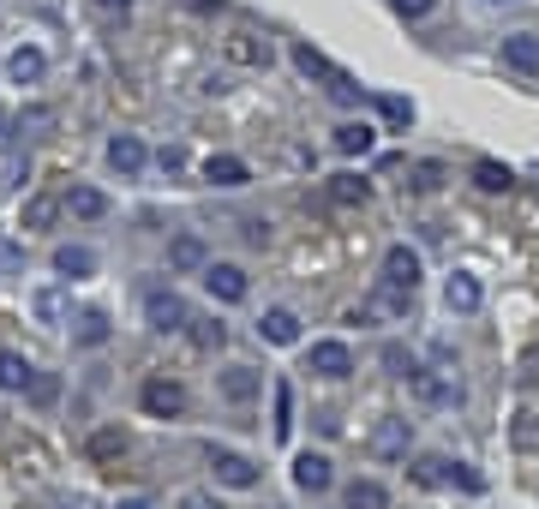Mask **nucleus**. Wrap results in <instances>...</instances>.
<instances>
[{"instance_id":"6","label":"nucleus","mask_w":539,"mask_h":509,"mask_svg":"<svg viewBox=\"0 0 539 509\" xmlns=\"http://www.w3.org/2000/svg\"><path fill=\"white\" fill-rule=\"evenodd\" d=\"M306 372H312V378L342 384V378L354 372V348H348V342H336V336H324V342H312V348H306Z\"/></svg>"},{"instance_id":"21","label":"nucleus","mask_w":539,"mask_h":509,"mask_svg":"<svg viewBox=\"0 0 539 509\" xmlns=\"http://www.w3.org/2000/svg\"><path fill=\"white\" fill-rule=\"evenodd\" d=\"M168 264H174L180 276H192V270H204V264H210V252H204V240H198V234H174V240H168Z\"/></svg>"},{"instance_id":"40","label":"nucleus","mask_w":539,"mask_h":509,"mask_svg":"<svg viewBox=\"0 0 539 509\" xmlns=\"http://www.w3.org/2000/svg\"><path fill=\"white\" fill-rule=\"evenodd\" d=\"M390 12H396V18H408V24H420V18H432V12H438V0H390Z\"/></svg>"},{"instance_id":"5","label":"nucleus","mask_w":539,"mask_h":509,"mask_svg":"<svg viewBox=\"0 0 539 509\" xmlns=\"http://www.w3.org/2000/svg\"><path fill=\"white\" fill-rule=\"evenodd\" d=\"M198 276H204V294H210L216 306H240V300L252 294V282H246V270H240V264H216V258H210Z\"/></svg>"},{"instance_id":"34","label":"nucleus","mask_w":539,"mask_h":509,"mask_svg":"<svg viewBox=\"0 0 539 509\" xmlns=\"http://www.w3.org/2000/svg\"><path fill=\"white\" fill-rule=\"evenodd\" d=\"M48 126H54V108H24V114H18V132H24V138H42Z\"/></svg>"},{"instance_id":"12","label":"nucleus","mask_w":539,"mask_h":509,"mask_svg":"<svg viewBox=\"0 0 539 509\" xmlns=\"http://www.w3.org/2000/svg\"><path fill=\"white\" fill-rule=\"evenodd\" d=\"M294 486H300L306 498H324V492L336 486V468H330V456H318V450H300V456H294Z\"/></svg>"},{"instance_id":"10","label":"nucleus","mask_w":539,"mask_h":509,"mask_svg":"<svg viewBox=\"0 0 539 509\" xmlns=\"http://www.w3.org/2000/svg\"><path fill=\"white\" fill-rule=\"evenodd\" d=\"M216 390H222L228 408H252V402L264 396V372H252V366H228V372H216Z\"/></svg>"},{"instance_id":"20","label":"nucleus","mask_w":539,"mask_h":509,"mask_svg":"<svg viewBox=\"0 0 539 509\" xmlns=\"http://www.w3.org/2000/svg\"><path fill=\"white\" fill-rule=\"evenodd\" d=\"M330 144H336V150H342V156H366V150H372V144H378V126H372V120H342V126H336V138H330Z\"/></svg>"},{"instance_id":"14","label":"nucleus","mask_w":539,"mask_h":509,"mask_svg":"<svg viewBox=\"0 0 539 509\" xmlns=\"http://www.w3.org/2000/svg\"><path fill=\"white\" fill-rule=\"evenodd\" d=\"M42 72H48V54L36 42H18L6 54V84H42Z\"/></svg>"},{"instance_id":"45","label":"nucleus","mask_w":539,"mask_h":509,"mask_svg":"<svg viewBox=\"0 0 539 509\" xmlns=\"http://www.w3.org/2000/svg\"><path fill=\"white\" fill-rule=\"evenodd\" d=\"M18 258H24V252H18V246H12V240H0V270H12V264H18Z\"/></svg>"},{"instance_id":"23","label":"nucleus","mask_w":539,"mask_h":509,"mask_svg":"<svg viewBox=\"0 0 539 509\" xmlns=\"http://www.w3.org/2000/svg\"><path fill=\"white\" fill-rule=\"evenodd\" d=\"M36 384V366L24 360V354H12V348H0V390L6 396H24Z\"/></svg>"},{"instance_id":"44","label":"nucleus","mask_w":539,"mask_h":509,"mask_svg":"<svg viewBox=\"0 0 539 509\" xmlns=\"http://www.w3.org/2000/svg\"><path fill=\"white\" fill-rule=\"evenodd\" d=\"M246 240L252 246H270V222H246Z\"/></svg>"},{"instance_id":"41","label":"nucleus","mask_w":539,"mask_h":509,"mask_svg":"<svg viewBox=\"0 0 539 509\" xmlns=\"http://www.w3.org/2000/svg\"><path fill=\"white\" fill-rule=\"evenodd\" d=\"M444 186V168L438 162H420V174H414V192H438Z\"/></svg>"},{"instance_id":"3","label":"nucleus","mask_w":539,"mask_h":509,"mask_svg":"<svg viewBox=\"0 0 539 509\" xmlns=\"http://www.w3.org/2000/svg\"><path fill=\"white\" fill-rule=\"evenodd\" d=\"M138 402H144L150 420H180L186 414V384L180 378H144L138 384Z\"/></svg>"},{"instance_id":"2","label":"nucleus","mask_w":539,"mask_h":509,"mask_svg":"<svg viewBox=\"0 0 539 509\" xmlns=\"http://www.w3.org/2000/svg\"><path fill=\"white\" fill-rule=\"evenodd\" d=\"M144 324H150L156 336H186L192 306H186L174 288H150V294H144Z\"/></svg>"},{"instance_id":"4","label":"nucleus","mask_w":539,"mask_h":509,"mask_svg":"<svg viewBox=\"0 0 539 509\" xmlns=\"http://www.w3.org/2000/svg\"><path fill=\"white\" fill-rule=\"evenodd\" d=\"M204 462H210L216 486H234V492H252V486H258V462H252V456H240V450L210 444V450H204Z\"/></svg>"},{"instance_id":"19","label":"nucleus","mask_w":539,"mask_h":509,"mask_svg":"<svg viewBox=\"0 0 539 509\" xmlns=\"http://www.w3.org/2000/svg\"><path fill=\"white\" fill-rule=\"evenodd\" d=\"M54 276L90 282V276H96V252H90V246H54Z\"/></svg>"},{"instance_id":"32","label":"nucleus","mask_w":539,"mask_h":509,"mask_svg":"<svg viewBox=\"0 0 539 509\" xmlns=\"http://www.w3.org/2000/svg\"><path fill=\"white\" fill-rule=\"evenodd\" d=\"M324 90H330V102H342V108H360V102H366V90H360V84H354L348 72H336V78H330Z\"/></svg>"},{"instance_id":"39","label":"nucleus","mask_w":539,"mask_h":509,"mask_svg":"<svg viewBox=\"0 0 539 509\" xmlns=\"http://www.w3.org/2000/svg\"><path fill=\"white\" fill-rule=\"evenodd\" d=\"M450 486H462L468 498H480V492H486V480H480V474H474L468 462H450Z\"/></svg>"},{"instance_id":"30","label":"nucleus","mask_w":539,"mask_h":509,"mask_svg":"<svg viewBox=\"0 0 539 509\" xmlns=\"http://www.w3.org/2000/svg\"><path fill=\"white\" fill-rule=\"evenodd\" d=\"M186 336H192V348L216 354V348L228 342V324H222V318H192V324H186Z\"/></svg>"},{"instance_id":"29","label":"nucleus","mask_w":539,"mask_h":509,"mask_svg":"<svg viewBox=\"0 0 539 509\" xmlns=\"http://www.w3.org/2000/svg\"><path fill=\"white\" fill-rule=\"evenodd\" d=\"M474 186H480V192H510V186H516V174H510L504 162L480 156V162H474Z\"/></svg>"},{"instance_id":"8","label":"nucleus","mask_w":539,"mask_h":509,"mask_svg":"<svg viewBox=\"0 0 539 509\" xmlns=\"http://www.w3.org/2000/svg\"><path fill=\"white\" fill-rule=\"evenodd\" d=\"M378 282H384L390 294H420V252H414V246H390Z\"/></svg>"},{"instance_id":"43","label":"nucleus","mask_w":539,"mask_h":509,"mask_svg":"<svg viewBox=\"0 0 539 509\" xmlns=\"http://www.w3.org/2000/svg\"><path fill=\"white\" fill-rule=\"evenodd\" d=\"M180 509H222V504H216L210 492H186V498H180Z\"/></svg>"},{"instance_id":"48","label":"nucleus","mask_w":539,"mask_h":509,"mask_svg":"<svg viewBox=\"0 0 539 509\" xmlns=\"http://www.w3.org/2000/svg\"><path fill=\"white\" fill-rule=\"evenodd\" d=\"M54 509H84V504H78V498H72V504H54Z\"/></svg>"},{"instance_id":"1","label":"nucleus","mask_w":539,"mask_h":509,"mask_svg":"<svg viewBox=\"0 0 539 509\" xmlns=\"http://www.w3.org/2000/svg\"><path fill=\"white\" fill-rule=\"evenodd\" d=\"M408 390H414V402H420V408H462V402H468L462 378H456V372H444V366H420V372L408 378Z\"/></svg>"},{"instance_id":"9","label":"nucleus","mask_w":539,"mask_h":509,"mask_svg":"<svg viewBox=\"0 0 539 509\" xmlns=\"http://www.w3.org/2000/svg\"><path fill=\"white\" fill-rule=\"evenodd\" d=\"M108 168H114L120 180H138V174L150 168V150H144V138H138V132H114V138H108Z\"/></svg>"},{"instance_id":"33","label":"nucleus","mask_w":539,"mask_h":509,"mask_svg":"<svg viewBox=\"0 0 539 509\" xmlns=\"http://www.w3.org/2000/svg\"><path fill=\"white\" fill-rule=\"evenodd\" d=\"M30 306H36V318H42V324H66V300H60L54 288H42Z\"/></svg>"},{"instance_id":"42","label":"nucleus","mask_w":539,"mask_h":509,"mask_svg":"<svg viewBox=\"0 0 539 509\" xmlns=\"http://www.w3.org/2000/svg\"><path fill=\"white\" fill-rule=\"evenodd\" d=\"M24 396H30V402H36V408H48V402H54V396H60V384H54V378H36V384H30V390H24Z\"/></svg>"},{"instance_id":"31","label":"nucleus","mask_w":539,"mask_h":509,"mask_svg":"<svg viewBox=\"0 0 539 509\" xmlns=\"http://www.w3.org/2000/svg\"><path fill=\"white\" fill-rule=\"evenodd\" d=\"M378 114H384V126H396V132L414 126V102H408V96H378Z\"/></svg>"},{"instance_id":"47","label":"nucleus","mask_w":539,"mask_h":509,"mask_svg":"<svg viewBox=\"0 0 539 509\" xmlns=\"http://www.w3.org/2000/svg\"><path fill=\"white\" fill-rule=\"evenodd\" d=\"M96 6H108V12H126V6H132V0H96Z\"/></svg>"},{"instance_id":"38","label":"nucleus","mask_w":539,"mask_h":509,"mask_svg":"<svg viewBox=\"0 0 539 509\" xmlns=\"http://www.w3.org/2000/svg\"><path fill=\"white\" fill-rule=\"evenodd\" d=\"M90 456H102V462L108 456H126V432H96L90 438Z\"/></svg>"},{"instance_id":"24","label":"nucleus","mask_w":539,"mask_h":509,"mask_svg":"<svg viewBox=\"0 0 539 509\" xmlns=\"http://www.w3.org/2000/svg\"><path fill=\"white\" fill-rule=\"evenodd\" d=\"M294 72H300V78H318V84H330L342 66H336L330 54H318L312 42H294Z\"/></svg>"},{"instance_id":"25","label":"nucleus","mask_w":539,"mask_h":509,"mask_svg":"<svg viewBox=\"0 0 539 509\" xmlns=\"http://www.w3.org/2000/svg\"><path fill=\"white\" fill-rule=\"evenodd\" d=\"M366 198H372V180H366V174H354V168H348V174H336V180H330V204L354 210V204H366Z\"/></svg>"},{"instance_id":"15","label":"nucleus","mask_w":539,"mask_h":509,"mask_svg":"<svg viewBox=\"0 0 539 509\" xmlns=\"http://www.w3.org/2000/svg\"><path fill=\"white\" fill-rule=\"evenodd\" d=\"M258 336H264L270 348H300V312H288V306H270V312L258 318Z\"/></svg>"},{"instance_id":"27","label":"nucleus","mask_w":539,"mask_h":509,"mask_svg":"<svg viewBox=\"0 0 539 509\" xmlns=\"http://www.w3.org/2000/svg\"><path fill=\"white\" fill-rule=\"evenodd\" d=\"M342 509H390V492H384L378 480H348V492H342Z\"/></svg>"},{"instance_id":"17","label":"nucleus","mask_w":539,"mask_h":509,"mask_svg":"<svg viewBox=\"0 0 539 509\" xmlns=\"http://www.w3.org/2000/svg\"><path fill=\"white\" fill-rule=\"evenodd\" d=\"M504 66H510V72H522V78H539V36H534V30L504 36Z\"/></svg>"},{"instance_id":"7","label":"nucleus","mask_w":539,"mask_h":509,"mask_svg":"<svg viewBox=\"0 0 539 509\" xmlns=\"http://www.w3.org/2000/svg\"><path fill=\"white\" fill-rule=\"evenodd\" d=\"M222 60H228V66L264 72V66L276 60V48H270V36H258V30H234V36H222Z\"/></svg>"},{"instance_id":"35","label":"nucleus","mask_w":539,"mask_h":509,"mask_svg":"<svg viewBox=\"0 0 539 509\" xmlns=\"http://www.w3.org/2000/svg\"><path fill=\"white\" fill-rule=\"evenodd\" d=\"M384 366H390L396 378H414V372H420V360H414V354H408L402 342H390V348H384Z\"/></svg>"},{"instance_id":"26","label":"nucleus","mask_w":539,"mask_h":509,"mask_svg":"<svg viewBox=\"0 0 539 509\" xmlns=\"http://www.w3.org/2000/svg\"><path fill=\"white\" fill-rule=\"evenodd\" d=\"M60 210H66L60 198H48V192H36V198H24V228H30V234H48Z\"/></svg>"},{"instance_id":"50","label":"nucleus","mask_w":539,"mask_h":509,"mask_svg":"<svg viewBox=\"0 0 539 509\" xmlns=\"http://www.w3.org/2000/svg\"><path fill=\"white\" fill-rule=\"evenodd\" d=\"M0 126H6V120H0Z\"/></svg>"},{"instance_id":"16","label":"nucleus","mask_w":539,"mask_h":509,"mask_svg":"<svg viewBox=\"0 0 539 509\" xmlns=\"http://www.w3.org/2000/svg\"><path fill=\"white\" fill-rule=\"evenodd\" d=\"M414 450V426L408 420H384L378 432H372V456H384V462H402Z\"/></svg>"},{"instance_id":"18","label":"nucleus","mask_w":539,"mask_h":509,"mask_svg":"<svg viewBox=\"0 0 539 509\" xmlns=\"http://www.w3.org/2000/svg\"><path fill=\"white\" fill-rule=\"evenodd\" d=\"M60 204H66V216H78V222H102V216H108V192H102V186H72Z\"/></svg>"},{"instance_id":"37","label":"nucleus","mask_w":539,"mask_h":509,"mask_svg":"<svg viewBox=\"0 0 539 509\" xmlns=\"http://www.w3.org/2000/svg\"><path fill=\"white\" fill-rule=\"evenodd\" d=\"M186 162H192L186 144H162V150H156V168H162V174H186Z\"/></svg>"},{"instance_id":"49","label":"nucleus","mask_w":539,"mask_h":509,"mask_svg":"<svg viewBox=\"0 0 539 509\" xmlns=\"http://www.w3.org/2000/svg\"><path fill=\"white\" fill-rule=\"evenodd\" d=\"M486 6H516V0H486Z\"/></svg>"},{"instance_id":"28","label":"nucleus","mask_w":539,"mask_h":509,"mask_svg":"<svg viewBox=\"0 0 539 509\" xmlns=\"http://www.w3.org/2000/svg\"><path fill=\"white\" fill-rule=\"evenodd\" d=\"M408 480L414 486H450V456H414L408 462Z\"/></svg>"},{"instance_id":"36","label":"nucleus","mask_w":539,"mask_h":509,"mask_svg":"<svg viewBox=\"0 0 539 509\" xmlns=\"http://www.w3.org/2000/svg\"><path fill=\"white\" fill-rule=\"evenodd\" d=\"M288 432H294V390L276 384V438H288Z\"/></svg>"},{"instance_id":"13","label":"nucleus","mask_w":539,"mask_h":509,"mask_svg":"<svg viewBox=\"0 0 539 509\" xmlns=\"http://www.w3.org/2000/svg\"><path fill=\"white\" fill-rule=\"evenodd\" d=\"M444 306H450L456 318H474V312L486 306V288H480V276H474V270H456V276L444 282Z\"/></svg>"},{"instance_id":"22","label":"nucleus","mask_w":539,"mask_h":509,"mask_svg":"<svg viewBox=\"0 0 539 509\" xmlns=\"http://www.w3.org/2000/svg\"><path fill=\"white\" fill-rule=\"evenodd\" d=\"M108 336H114L108 312H78L72 318V348H108Z\"/></svg>"},{"instance_id":"11","label":"nucleus","mask_w":539,"mask_h":509,"mask_svg":"<svg viewBox=\"0 0 539 509\" xmlns=\"http://www.w3.org/2000/svg\"><path fill=\"white\" fill-rule=\"evenodd\" d=\"M204 186H216V192H240L246 180H252V168H246V156H228V150H216V156H204Z\"/></svg>"},{"instance_id":"46","label":"nucleus","mask_w":539,"mask_h":509,"mask_svg":"<svg viewBox=\"0 0 539 509\" xmlns=\"http://www.w3.org/2000/svg\"><path fill=\"white\" fill-rule=\"evenodd\" d=\"M114 509H156V504H150V498H120Z\"/></svg>"}]
</instances>
